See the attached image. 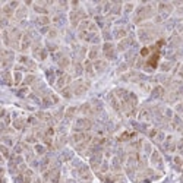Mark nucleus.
I'll use <instances>...</instances> for the list:
<instances>
[{
	"label": "nucleus",
	"mask_w": 183,
	"mask_h": 183,
	"mask_svg": "<svg viewBox=\"0 0 183 183\" xmlns=\"http://www.w3.org/2000/svg\"><path fill=\"white\" fill-rule=\"evenodd\" d=\"M79 111H81L82 114H91L92 113L91 106H89V104H82L81 108H79Z\"/></svg>",
	"instance_id": "c756f323"
},
{
	"label": "nucleus",
	"mask_w": 183,
	"mask_h": 183,
	"mask_svg": "<svg viewBox=\"0 0 183 183\" xmlns=\"http://www.w3.org/2000/svg\"><path fill=\"white\" fill-rule=\"evenodd\" d=\"M177 75H179V78H183V63L179 66V72H177Z\"/></svg>",
	"instance_id": "79ce46f5"
},
{
	"label": "nucleus",
	"mask_w": 183,
	"mask_h": 183,
	"mask_svg": "<svg viewBox=\"0 0 183 183\" xmlns=\"http://www.w3.org/2000/svg\"><path fill=\"white\" fill-rule=\"evenodd\" d=\"M151 164L154 167H157V169H163V158H161L158 151H152L151 152Z\"/></svg>",
	"instance_id": "423d86ee"
},
{
	"label": "nucleus",
	"mask_w": 183,
	"mask_h": 183,
	"mask_svg": "<svg viewBox=\"0 0 183 183\" xmlns=\"http://www.w3.org/2000/svg\"><path fill=\"white\" fill-rule=\"evenodd\" d=\"M73 76H81L84 73V65L79 62H73Z\"/></svg>",
	"instance_id": "2eb2a0df"
},
{
	"label": "nucleus",
	"mask_w": 183,
	"mask_h": 183,
	"mask_svg": "<svg viewBox=\"0 0 183 183\" xmlns=\"http://www.w3.org/2000/svg\"><path fill=\"white\" fill-rule=\"evenodd\" d=\"M56 35H57V31H56V29H51V31H48L47 37L50 40H53V38H56Z\"/></svg>",
	"instance_id": "4c0bfd02"
},
{
	"label": "nucleus",
	"mask_w": 183,
	"mask_h": 183,
	"mask_svg": "<svg viewBox=\"0 0 183 183\" xmlns=\"http://www.w3.org/2000/svg\"><path fill=\"white\" fill-rule=\"evenodd\" d=\"M130 44V40L126 37V38H123V40H120V43L117 44V50L119 51H123L125 48H128V46Z\"/></svg>",
	"instance_id": "4be33fe9"
},
{
	"label": "nucleus",
	"mask_w": 183,
	"mask_h": 183,
	"mask_svg": "<svg viewBox=\"0 0 183 183\" xmlns=\"http://www.w3.org/2000/svg\"><path fill=\"white\" fill-rule=\"evenodd\" d=\"M107 100H108V103H110V106L114 108V110H120L122 107H120V101H119V98L114 95V92H110L108 94V97H107Z\"/></svg>",
	"instance_id": "1a4fd4ad"
},
{
	"label": "nucleus",
	"mask_w": 183,
	"mask_h": 183,
	"mask_svg": "<svg viewBox=\"0 0 183 183\" xmlns=\"http://www.w3.org/2000/svg\"><path fill=\"white\" fill-rule=\"evenodd\" d=\"M18 63H19V65H24V66H25L26 69H28V68H31V69H32V68H35V63L32 62V60H31L29 57L24 56V54L18 57Z\"/></svg>",
	"instance_id": "9d476101"
},
{
	"label": "nucleus",
	"mask_w": 183,
	"mask_h": 183,
	"mask_svg": "<svg viewBox=\"0 0 183 183\" xmlns=\"http://www.w3.org/2000/svg\"><path fill=\"white\" fill-rule=\"evenodd\" d=\"M75 113H76V107H69L68 110H66V114H65V117L66 119H72L73 116H75Z\"/></svg>",
	"instance_id": "7c9ffc66"
},
{
	"label": "nucleus",
	"mask_w": 183,
	"mask_h": 183,
	"mask_svg": "<svg viewBox=\"0 0 183 183\" xmlns=\"http://www.w3.org/2000/svg\"><path fill=\"white\" fill-rule=\"evenodd\" d=\"M164 145H166V149H167V151H170V152H173L174 149H176V147H177V144H176V141H174L173 136H167V138H166Z\"/></svg>",
	"instance_id": "f8f14e48"
},
{
	"label": "nucleus",
	"mask_w": 183,
	"mask_h": 183,
	"mask_svg": "<svg viewBox=\"0 0 183 183\" xmlns=\"http://www.w3.org/2000/svg\"><path fill=\"white\" fill-rule=\"evenodd\" d=\"M91 120L88 119V117H79L76 119L75 122V125H73V132H85L91 128Z\"/></svg>",
	"instance_id": "f03ea898"
},
{
	"label": "nucleus",
	"mask_w": 183,
	"mask_h": 183,
	"mask_svg": "<svg viewBox=\"0 0 183 183\" xmlns=\"http://www.w3.org/2000/svg\"><path fill=\"white\" fill-rule=\"evenodd\" d=\"M12 60H13V51L7 50V48H3L2 50V68L6 69L7 65L12 63Z\"/></svg>",
	"instance_id": "7ed1b4c3"
},
{
	"label": "nucleus",
	"mask_w": 183,
	"mask_h": 183,
	"mask_svg": "<svg viewBox=\"0 0 183 183\" xmlns=\"http://www.w3.org/2000/svg\"><path fill=\"white\" fill-rule=\"evenodd\" d=\"M60 94H62V97L63 98H72L73 97V91H72V87L69 85V87H66V88H63L62 91H60Z\"/></svg>",
	"instance_id": "aec40b11"
},
{
	"label": "nucleus",
	"mask_w": 183,
	"mask_h": 183,
	"mask_svg": "<svg viewBox=\"0 0 183 183\" xmlns=\"http://www.w3.org/2000/svg\"><path fill=\"white\" fill-rule=\"evenodd\" d=\"M79 174H81L82 179H89L91 177V173H89V170H88V167H85V166H82L81 169H79Z\"/></svg>",
	"instance_id": "5701e85b"
},
{
	"label": "nucleus",
	"mask_w": 183,
	"mask_h": 183,
	"mask_svg": "<svg viewBox=\"0 0 183 183\" xmlns=\"http://www.w3.org/2000/svg\"><path fill=\"white\" fill-rule=\"evenodd\" d=\"M103 54L106 56V59L113 60L116 57V47L111 43H106L103 46Z\"/></svg>",
	"instance_id": "20e7f679"
},
{
	"label": "nucleus",
	"mask_w": 183,
	"mask_h": 183,
	"mask_svg": "<svg viewBox=\"0 0 183 183\" xmlns=\"http://www.w3.org/2000/svg\"><path fill=\"white\" fill-rule=\"evenodd\" d=\"M2 78H3V82H5L6 85H12V84H15V82H13V78H12V73L7 72V70H3V73H2Z\"/></svg>",
	"instance_id": "f3484780"
},
{
	"label": "nucleus",
	"mask_w": 183,
	"mask_h": 183,
	"mask_svg": "<svg viewBox=\"0 0 183 183\" xmlns=\"http://www.w3.org/2000/svg\"><path fill=\"white\" fill-rule=\"evenodd\" d=\"M32 53H34V57L38 59V60H44V59L47 57V50L44 47H41V46H34Z\"/></svg>",
	"instance_id": "0eeeda50"
},
{
	"label": "nucleus",
	"mask_w": 183,
	"mask_h": 183,
	"mask_svg": "<svg viewBox=\"0 0 183 183\" xmlns=\"http://www.w3.org/2000/svg\"><path fill=\"white\" fill-rule=\"evenodd\" d=\"M72 81V76L70 75H68V73H63L62 76H59L57 82H56V87H57V89H60L62 91L63 88L69 87V82Z\"/></svg>",
	"instance_id": "39448f33"
},
{
	"label": "nucleus",
	"mask_w": 183,
	"mask_h": 183,
	"mask_svg": "<svg viewBox=\"0 0 183 183\" xmlns=\"http://www.w3.org/2000/svg\"><path fill=\"white\" fill-rule=\"evenodd\" d=\"M81 18L82 16L79 15L78 10H72V12H70V22H72L73 26H76V25L79 24V19H81Z\"/></svg>",
	"instance_id": "dca6fc26"
},
{
	"label": "nucleus",
	"mask_w": 183,
	"mask_h": 183,
	"mask_svg": "<svg viewBox=\"0 0 183 183\" xmlns=\"http://www.w3.org/2000/svg\"><path fill=\"white\" fill-rule=\"evenodd\" d=\"M34 183H43V180L40 177H37V179H34Z\"/></svg>",
	"instance_id": "c03bdc74"
},
{
	"label": "nucleus",
	"mask_w": 183,
	"mask_h": 183,
	"mask_svg": "<svg viewBox=\"0 0 183 183\" xmlns=\"http://www.w3.org/2000/svg\"><path fill=\"white\" fill-rule=\"evenodd\" d=\"M22 81H24L22 73H21L19 70H15V72H13V82H15V85H19Z\"/></svg>",
	"instance_id": "b1692460"
},
{
	"label": "nucleus",
	"mask_w": 183,
	"mask_h": 183,
	"mask_svg": "<svg viewBox=\"0 0 183 183\" xmlns=\"http://www.w3.org/2000/svg\"><path fill=\"white\" fill-rule=\"evenodd\" d=\"M132 9H133V5H129V3H128V5L125 6V10L128 12V13H129V12H130Z\"/></svg>",
	"instance_id": "37998d69"
},
{
	"label": "nucleus",
	"mask_w": 183,
	"mask_h": 183,
	"mask_svg": "<svg viewBox=\"0 0 183 183\" xmlns=\"http://www.w3.org/2000/svg\"><path fill=\"white\" fill-rule=\"evenodd\" d=\"M2 154H3V158H10L9 148H7L6 145H2Z\"/></svg>",
	"instance_id": "f704fd0d"
},
{
	"label": "nucleus",
	"mask_w": 183,
	"mask_h": 183,
	"mask_svg": "<svg viewBox=\"0 0 183 183\" xmlns=\"http://www.w3.org/2000/svg\"><path fill=\"white\" fill-rule=\"evenodd\" d=\"M152 97H154V98H161V97H164V88L161 87V85H157V87L152 89Z\"/></svg>",
	"instance_id": "6ab92c4d"
},
{
	"label": "nucleus",
	"mask_w": 183,
	"mask_h": 183,
	"mask_svg": "<svg viewBox=\"0 0 183 183\" xmlns=\"http://www.w3.org/2000/svg\"><path fill=\"white\" fill-rule=\"evenodd\" d=\"M170 68H171V62H166V63H163V65H161V70H163V72H169L170 70Z\"/></svg>",
	"instance_id": "c9c22d12"
},
{
	"label": "nucleus",
	"mask_w": 183,
	"mask_h": 183,
	"mask_svg": "<svg viewBox=\"0 0 183 183\" xmlns=\"http://www.w3.org/2000/svg\"><path fill=\"white\" fill-rule=\"evenodd\" d=\"M25 15H26V9H25V7H21V9L16 10L15 16H16V19H22V18H25Z\"/></svg>",
	"instance_id": "2f4dec72"
},
{
	"label": "nucleus",
	"mask_w": 183,
	"mask_h": 183,
	"mask_svg": "<svg viewBox=\"0 0 183 183\" xmlns=\"http://www.w3.org/2000/svg\"><path fill=\"white\" fill-rule=\"evenodd\" d=\"M88 88H89V82L82 81V79H78V81L73 82V85H72L73 95H76V97L84 95V94L88 91Z\"/></svg>",
	"instance_id": "f257e3e1"
},
{
	"label": "nucleus",
	"mask_w": 183,
	"mask_h": 183,
	"mask_svg": "<svg viewBox=\"0 0 183 183\" xmlns=\"http://www.w3.org/2000/svg\"><path fill=\"white\" fill-rule=\"evenodd\" d=\"M84 72L87 73V75H88L89 78L95 75V69H94V63H92L91 60H85V63H84Z\"/></svg>",
	"instance_id": "9b49d317"
},
{
	"label": "nucleus",
	"mask_w": 183,
	"mask_h": 183,
	"mask_svg": "<svg viewBox=\"0 0 183 183\" xmlns=\"http://www.w3.org/2000/svg\"><path fill=\"white\" fill-rule=\"evenodd\" d=\"M174 163L177 164V167L179 169H183V160H182V157H174Z\"/></svg>",
	"instance_id": "e433bc0d"
},
{
	"label": "nucleus",
	"mask_w": 183,
	"mask_h": 183,
	"mask_svg": "<svg viewBox=\"0 0 183 183\" xmlns=\"http://www.w3.org/2000/svg\"><path fill=\"white\" fill-rule=\"evenodd\" d=\"M113 169H114V170H120V164H119V160H117V158L113 160Z\"/></svg>",
	"instance_id": "58836bf2"
},
{
	"label": "nucleus",
	"mask_w": 183,
	"mask_h": 183,
	"mask_svg": "<svg viewBox=\"0 0 183 183\" xmlns=\"http://www.w3.org/2000/svg\"><path fill=\"white\" fill-rule=\"evenodd\" d=\"M37 24L38 25H48L50 24V19H48L47 16H40L38 19H37Z\"/></svg>",
	"instance_id": "72a5a7b5"
},
{
	"label": "nucleus",
	"mask_w": 183,
	"mask_h": 183,
	"mask_svg": "<svg viewBox=\"0 0 183 183\" xmlns=\"http://www.w3.org/2000/svg\"><path fill=\"white\" fill-rule=\"evenodd\" d=\"M126 35H128V32H126L125 28H116V31H114V37H116V38L123 40V38H126Z\"/></svg>",
	"instance_id": "412c9836"
},
{
	"label": "nucleus",
	"mask_w": 183,
	"mask_h": 183,
	"mask_svg": "<svg viewBox=\"0 0 183 183\" xmlns=\"http://www.w3.org/2000/svg\"><path fill=\"white\" fill-rule=\"evenodd\" d=\"M94 63V69H95V72L97 73H103L104 70L107 69V60H103V59H97L95 62H92Z\"/></svg>",
	"instance_id": "6e6552de"
},
{
	"label": "nucleus",
	"mask_w": 183,
	"mask_h": 183,
	"mask_svg": "<svg viewBox=\"0 0 183 183\" xmlns=\"http://www.w3.org/2000/svg\"><path fill=\"white\" fill-rule=\"evenodd\" d=\"M101 155L100 154H95V157H92L91 158V167L92 169H98L100 166H101Z\"/></svg>",
	"instance_id": "a211bd4d"
},
{
	"label": "nucleus",
	"mask_w": 183,
	"mask_h": 183,
	"mask_svg": "<svg viewBox=\"0 0 183 183\" xmlns=\"http://www.w3.org/2000/svg\"><path fill=\"white\" fill-rule=\"evenodd\" d=\"M24 126H25V120H24V119H15V120H13V128H15V129L21 130V129H24Z\"/></svg>",
	"instance_id": "a878e982"
},
{
	"label": "nucleus",
	"mask_w": 183,
	"mask_h": 183,
	"mask_svg": "<svg viewBox=\"0 0 183 183\" xmlns=\"http://www.w3.org/2000/svg\"><path fill=\"white\" fill-rule=\"evenodd\" d=\"M29 47H31V35L24 34L22 41H21V50H22V51H26Z\"/></svg>",
	"instance_id": "ddd939ff"
},
{
	"label": "nucleus",
	"mask_w": 183,
	"mask_h": 183,
	"mask_svg": "<svg viewBox=\"0 0 183 183\" xmlns=\"http://www.w3.org/2000/svg\"><path fill=\"white\" fill-rule=\"evenodd\" d=\"M176 111H179V113L183 114V103H179L177 106H176Z\"/></svg>",
	"instance_id": "a19ab883"
},
{
	"label": "nucleus",
	"mask_w": 183,
	"mask_h": 183,
	"mask_svg": "<svg viewBox=\"0 0 183 183\" xmlns=\"http://www.w3.org/2000/svg\"><path fill=\"white\" fill-rule=\"evenodd\" d=\"M59 66H60L62 69H66L68 66H70V60H69V57L65 56V57L60 59V60H59Z\"/></svg>",
	"instance_id": "bb28decb"
},
{
	"label": "nucleus",
	"mask_w": 183,
	"mask_h": 183,
	"mask_svg": "<svg viewBox=\"0 0 183 183\" xmlns=\"http://www.w3.org/2000/svg\"><path fill=\"white\" fill-rule=\"evenodd\" d=\"M108 170V163L107 161H103V164H101V171H107Z\"/></svg>",
	"instance_id": "ea45409f"
},
{
	"label": "nucleus",
	"mask_w": 183,
	"mask_h": 183,
	"mask_svg": "<svg viewBox=\"0 0 183 183\" xmlns=\"http://www.w3.org/2000/svg\"><path fill=\"white\" fill-rule=\"evenodd\" d=\"M2 142H3V145H6V147H13V138L12 136H6L3 135L2 136Z\"/></svg>",
	"instance_id": "393cba45"
},
{
	"label": "nucleus",
	"mask_w": 183,
	"mask_h": 183,
	"mask_svg": "<svg viewBox=\"0 0 183 183\" xmlns=\"http://www.w3.org/2000/svg\"><path fill=\"white\" fill-rule=\"evenodd\" d=\"M149 117H151V114H149V110L148 108H142L139 113V119L141 120H149Z\"/></svg>",
	"instance_id": "cd10ccee"
},
{
	"label": "nucleus",
	"mask_w": 183,
	"mask_h": 183,
	"mask_svg": "<svg viewBox=\"0 0 183 183\" xmlns=\"http://www.w3.org/2000/svg\"><path fill=\"white\" fill-rule=\"evenodd\" d=\"M34 151L37 152L38 155H43L46 151H47V148L44 147V145H41V144H35V147H34Z\"/></svg>",
	"instance_id": "c85d7f7f"
},
{
	"label": "nucleus",
	"mask_w": 183,
	"mask_h": 183,
	"mask_svg": "<svg viewBox=\"0 0 183 183\" xmlns=\"http://www.w3.org/2000/svg\"><path fill=\"white\" fill-rule=\"evenodd\" d=\"M35 81V75H26L24 78V85H31Z\"/></svg>",
	"instance_id": "473e14b6"
},
{
	"label": "nucleus",
	"mask_w": 183,
	"mask_h": 183,
	"mask_svg": "<svg viewBox=\"0 0 183 183\" xmlns=\"http://www.w3.org/2000/svg\"><path fill=\"white\" fill-rule=\"evenodd\" d=\"M98 54H100V50L97 46L89 48V51H88V60H91V62H95L97 57H98Z\"/></svg>",
	"instance_id": "4468645a"
}]
</instances>
